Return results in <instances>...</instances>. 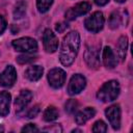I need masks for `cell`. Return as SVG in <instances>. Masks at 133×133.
I'll return each mask as SVG.
<instances>
[{
    "instance_id": "obj_1",
    "label": "cell",
    "mask_w": 133,
    "mask_h": 133,
    "mask_svg": "<svg viewBox=\"0 0 133 133\" xmlns=\"http://www.w3.org/2000/svg\"><path fill=\"white\" fill-rule=\"evenodd\" d=\"M79 47H80V35L77 31H71L63 37L59 59L64 66H70L74 62L78 54Z\"/></svg>"
},
{
    "instance_id": "obj_2",
    "label": "cell",
    "mask_w": 133,
    "mask_h": 133,
    "mask_svg": "<svg viewBox=\"0 0 133 133\" xmlns=\"http://www.w3.org/2000/svg\"><path fill=\"white\" fill-rule=\"evenodd\" d=\"M119 91V83L116 80H110L105 82L101 86V88L97 92V98L102 102H111L118 97Z\"/></svg>"
},
{
    "instance_id": "obj_3",
    "label": "cell",
    "mask_w": 133,
    "mask_h": 133,
    "mask_svg": "<svg viewBox=\"0 0 133 133\" xmlns=\"http://www.w3.org/2000/svg\"><path fill=\"white\" fill-rule=\"evenodd\" d=\"M104 23H105V19L101 11H95L91 16L86 18L84 21L85 28L92 33H97L100 30H102Z\"/></svg>"
},
{
    "instance_id": "obj_4",
    "label": "cell",
    "mask_w": 133,
    "mask_h": 133,
    "mask_svg": "<svg viewBox=\"0 0 133 133\" xmlns=\"http://www.w3.org/2000/svg\"><path fill=\"white\" fill-rule=\"evenodd\" d=\"M12 47L16 51L25 52V53H33L37 50V43L34 38L31 37H21L12 41Z\"/></svg>"
},
{
    "instance_id": "obj_5",
    "label": "cell",
    "mask_w": 133,
    "mask_h": 133,
    "mask_svg": "<svg viewBox=\"0 0 133 133\" xmlns=\"http://www.w3.org/2000/svg\"><path fill=\"white\" fill-rule=\"evenodd\" d=\"M86 85V79L81 74H75L72 76L69 85H68V94L71 96H75L81 92Z\"/></svg>"
},
{
    "instance_id": "obj_6",
    "label": "cell",
    "mask_w": 133,
    "mask_h": 133,
    "mask_svg": "<svg viewBox=\"0 0 133 133\" xmlns=\"http://www.w3.org/2000/svg\"><path fill=\"white\" fill-rule=\"evenodd\" d=\"M47 78H48L49 84L53 88H60L65 81V73L63 70L59 68H55L49 71Z\"/></svg>"
},
{
    "instance_id": "obj_7",
    "label": "cell",
    "mask_w": 133,
    "mask_h": 133,
    "mask_svg": "<svg viewBox=\"0 0 133 133\" xmlns=\"http://www.w3.org/2000/svg\"><path fill=\"white\" fill-rule=\"evenodd\" d=\"M90 9H91L90 3H88V2H80V3L76 4L75 6L71 7V8L65 12V19L69 20V21L75 20L76 18L87 14Z\"/></svg>"
},
{
    "instance_id": "obj_8",
    "label": "cell",
    "mask_w": 133,
    "mask_h": 133,
    "mask_svg": "<svg viewBox=\"0 0 133 133\" xmlns=\"http://www.w3.org/2000/svg\"><path fill=\"white\" fill-rule=\"evenodd\" d=\"M84 60L88 68L98 69L100 66V55L99 49L96 46H89L86 48L84 52Z\"/></svg>"
},
{
    "instance_id": "obj_9",
    "label": "cell",
    "mask_w": 133,
    "mask_h": 133,
    "mask_svg": "<svg viewBox=\"0 0 133 133\" xmlns=\"http://www.w3.org/2000/svg\"><path fill=\"white\" fill-rule=\"evenodd\" d=\"M43 44L46 52L54 53L58 48V38L52 30L46 29L43 34Z\"/></svg>"
},
{
    "instance_id": "obj_10",
    "label": "cell",
    "mask_w": 133,
    "mask_h": 133,
    "mask_svg": "<svg viewBox=\"0 0 133 133\" xmlns=\"http://www.w3.org/2000/svg\"><path fill=\"white\" fill-rule=\"evenodd\" d=\"M106 117L108 118L111 127L118 130L121 127V108L118 105H111L105 110Z\"/></svg>"
},
{
    "instance_id": "obj_11",
    "label": "cell",
    "mask_w": 133,
    "mask_h": 133,
    "mask_svg": "<svg viewBox=\"0 0 133 133\" xmlns=\"http://www.w3.org/2000/svg\"><path fill=\"white\" fill-rule=\"evenodd\" d=\"M17 80V71L12 65H7L0 75V85L10 87Z\"/></svg>"
},
{
    "instance_id": "obj_12",
    "label": "cell",
    "mask_w": 133,
    "mask_h": 133,
    "mask_svg": "<svg viewBox=\"0 0 133 133\" xmlns=\"http://www.w3.org/2000/svg\"><path fill=\"white\" fill-rule=\"evenodd\" d=\"M32 99V92L29 89H22L19 96L16 98L15 101V107H16V112L22 111L31 101Z\"/></svg>"
},
{
    "instance_id": "obj_13",
    "label": "cell",
    "mask_w": 133,
    "mask_h": 133,
    "mask_svg": "<svg viewBox=\"0 0 133 133\" xmlns=\"http://www.w3.org/2000/svg\"><path fill=\"white\" fill-rule=\"evenodd\" d=\"M102 58H103V63H104V65H105L107 69H113V68H115L116 64H117L116 56H115L113 50H112L110 47H108V46L104 48Z\"/></svg>"
},
{
    "instance_id": "obj_14",
    "label": "cell",
    "mask_w": 133,
    "mask_h": 133,
    "mask_svg": "<svg viewBox=\"0 0 133 133\" xmlns=\"http://www.w3.org/2000/svg\"><path fill=\"white\" fill-rule=\"evenodd\" d=\"M96 114V110L92 107H86L83 110H80L79 112H77L76 116H75V121L77 123V125L81 126L84 125L88 119H90L91 117H94Z\"/></svg>"
},
{
    "instance_id": "obj_15",
    "label": "cell",
    "mask_w": 133,
    "mask_h": 133,
    "mask_svg": "<svg viewBox=\"0 0 133 133\" xmlns=\"http://www.w3.org/2000/svg\"><path fill=\"white\" fill-rule=\"evenodd\" d=\"M11 96L8 91L0 92V116H6L9 113V104Z\"/></svg>"
},
{
    "instance_id": "obj_16",
    "label": "cell",
    "mask_w": 133,
    "mask_h": 133,
    "mask_svg": "<svg viewBox=\"0 0 133 133\" xmlns=\"http://www.w3.org/2000/svg\"><path fill=\"white\" fill-rule=\"evenodd\" d=\"M44 69L41 65H31L25 71V77L30 81H37L42 78Z\"/></svg>"
},
{
    "instance_id": "obj_17",
    "label": "cell",
    "mask_w": 133,
    "mask_h": 133,
    "mask_svg": "<svg viewBox=\"0 0 133 133\" xmlns=\"http://www.w3.org/2000/svg\"><path fill=\"white\" fill-rule=\"evenodd\" d=\"M127 49H128V37L126 35H123L118 38L117 46H116L117 54H118V57H119L121 61L125 60L126 54H127Z\"/></svg>"
},
{
    "instance_id": "obj_18",
    "label": "cell",
    "mask_w": 133,
    "mask_h": 133,
    "mask_svg": "<svg viewBox=\"0 0 133 133\" xmlns=\"http://www.w3.org/2000/svg\"><path fill=\"white\" fill-rule=\"evenodd\" d=\"M26 7H27V3L23 0L19 1L14 9V18L15 19H21L25 16L26 14Z\"/></svg>"
},
{
    "instance_id": "obj_19",
    "label": "cell",
    "mask_w": 133,
    "mask_h": 133,
    "mask_svg": "<svg viewBox=\"0 0 133 133\" xmlns=\"http://www.w3.org/2000/svg\"><path fill=\"white\" fill-rule=\"evenodd\" d=\"M44 121L53 122L58 117V110L54 106H48L44 112Z\"/></svg>"
},
{
    "instance_id": "obj_20",
    "label": "cell",
    "mask_w": 133,
    "mask_h": 133,
    "mask_svg": "<svg viewBox=\"0 0 133 133\" xmlns=\"http://www.w3.org/2000/svg\"><path fill=\"white\" fill-rule=\"evenodd\" d=\"M36 59V56L33 55L32 53H25L22 55H19L17 57V62L20 64H27V63H31Z\"/></svg>"
},
{
    "instance_id": "obj_21",
    "label": "cell",
    "mask_w": 133,
    "mask_h": 133,
    "mask_svg": "<svg viewBox=\"0 0 133 133\" xmlns=\"http://www.w3.org/2000/svg\"><path fill=\"white\" fill-rule=\"evenodd\" d=\"M53 3V0H36V7H37V10L42 14L44 12H47L51 5Z\"/></svg>"
},
{
    "instance_id": "obj_22",
    "label": "cell",
    "mask_w": 133,
    "mask_h": 133,
    "mask_svg": "<svg viewBox=\"0 0 133 133\" xmlns=\"http://www.w3.org/2000/svg\"><path fill=\"white\" fill-rule=\"evenodd\" d=\"M109 27L111 29H115L119 26L121 24V17H119V14L117 11H113L110 17H109Z\"/></svg>"
},
{
    "instance_id": "obj_23",
    "label": "cell",
    "mask_w": 133,
    "mask_h": 133,
    "mask_svg": "<svg viewBox=\"0 0 133 133\" xmlns=\"http://www.w3.org/2000/svg\"><path fill=\"white\" fill-rule=\"evenodd\" d=\"M107 131V125L103 121H97L92 126V132L95 133H104Z\"/></svg>"
},
{
    "instance_id": "obj_24",
    "label": "cell",
    "mask_w": 133,
    "mask_h": 133,
    "mask_svg": "<svg viewBox=\"0 0 133 133\" xmlns=\"http://www.w3.org/2000/svg\"><path fill=\"white\" fill-rule=\"evenodd\" d=\"M64 107H65V111L68 113L72 114V113H74L77 110V108H78V102L76 100H74V99H70L65 103V106Z\"/></svg>"
},
{
    "instance_id": "obj_25",
    "label": "cell",
    "mask_w": 133,
    "mask_h": 133,
    "mask_svg": "<svg viewBox=\"0 0 133 133\" xmlns=\"http://www.w3.org/2000/svg\"><path fill=\"white\" fill-rule=\"evenodd\" d=\"M42 131H44V132H50V133H60V132H62V128L60 127V125L54 124V125H51V126H48V127L44 128Z\"/></svg>"
},
{
    "instance_id": "obj_26",
    "label": "cell",
    "mask_w": 133,
    "mask_h": 133,
    "mask_svg": "<svg viewBox=\"0 0 133 133\" xmlns=\"http://www.w3.org/2000/svg\"><path fill=\"white\" fill-rule=\"evenodd\" d=\"M38 113H39V106L38 105H35V106H33L32 108L29 109V111L27 112V117L28 118H33Z\"/></svg>"
},
{
    "instance_id": "obj_27",
    "label": "cell",
    "mask_w": 133,
    "mask_h": 133,
    "mask_svg": "<svg viewBox=\"0 0 133 133\" xmlns=\"http://www.w3.org/2000/svg\"><path fill=\"white\" fill-rule=\"evenodd\" d=\"M22 132H38V129L34 124H27L22 128Z\"/></svg>"
},
{
    "instance_id": "obj_28",
    "label": "cell",
    "mask_w": 133,
    "mask_h": 133,
    "mask_svg": "<svg viewBox=\"0 0 133 133\" xmlns=\"http://www.w3.org/2000/svg\"><path fill=\"white\" fill-rule=\"evenodd\" d=\"M68 27H69V25H68L66 23L61 22V23H57V24H56L55 29H56V31H57L58 33H62V32H63Z\"/></svg>"
},
{
    "instance_id": "obj_29",
    "label": "cell",
    "mask_w": 133,
    "mask_h": 133,
    "mask_svg": "<svg viewBox=\"0 0 133 133\" xmlns=\"http://www.w3.org/2000/svg\"><path fill=\"white\" fill-rule=\"evenodd\" d=\"M5 29H6V21L2 16H0V34H2Z\"/></svg>"
},
{
    "instance_id": "obj_30",
    "label": "cell",
    "mask_w": 133,
    "mask_h": 133,
    "mask_svg": "<svg viewBox=\"0 0 133 133\" xmlns=\"http://www.w3.org/2000/svg\"><path fill=\"white\" fill-rule=\"evenodd\" d=\"M109 2V0H95V3L99 6H104Z\"/></svg>"
},
{
    "instance_id": "obj_31",
    "label": "cell",
    "mask_w": 133,
    "mask_h": 133,
    "mask_svg": "<svg viewBox=\"0 0 133 133\" xmlns=\"http://www.w3.org/2000/svg\"><path fill=\"white\" fill-rule=\"evenodd\" d=\"M72 132L73 133H75V132H82V130H80V129H74Z\"/></svg>"
},
{
    "instance_id": "obj_32",
    "label": "cell",
    "mask_w": 133,
    "mask_h": 133,
    "mask_svg": "<svg viewBox=\"0 0 133 133\" xmlns=\"http://www.w3.org/2000/svg\"><path fill=\"white\" fill-rule=\"evenodd\" d=\"M116 2H118V3H123V2H125L126 0H115Z\"/></svg>"
},
{
    "instance_id": "obj_33",
    "label": "cell",
    "mask_w": 133,
    "mask_h": 133,
    "mask_svg": "<svg viewBox=\"0 0 133 133\" xmlns=\"http://www.w3.org/2000/svg\"><path fill=\"white\" fill-rule=\"evenodd\" d=\"M4 131V128H3V126H0V132H3Z\"/></svg>"
}]
</instances>
